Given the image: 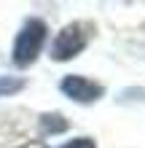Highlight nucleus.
Instances as JSON below:
<instances>
[{
  "instance_id": "obj_2",
  "label": "nucleus",
  "mask_w": 145,
  "mask_h": 148,
  "mask_svg": "<svg viewBox=\"0 0 145 148\" xmlns=\"http://www.w3.org/2000/svg\"><path fill=\"white\" fill-rule=\"evenodd\" d=\"M91 38V24L89 22H73L67 24V27L57 35L54 46H51V57L57 59V62H65V59H73L78 57L83 46L89 43Z\"/></svg>"
},
{
  "instance_id": "obj_6",
  "label": "nucleus",
  "mask_w": 145,
  "mask_h": 148,
  "mask_svg": "<svg viewBox=\"0 0 145 148\" xmlns=\"http://www.w3.org/2000/svg\"><path fill=\"white\" fill-rule=\"evenodd\" d=\"M59 148H97V145H94V140H89V137H75V140L59 145Z\"/></svg>"
},
{
  "instance_id": "obj_4",
  "label": "nucleus",
  "mask_w": 145,
  "mask_h": 148,
  "mask_svg": "<svg viewBox=\"0 0 145 148\" xmlns=\"http://www.w3.org/2000/svg\"><path fill=\"white\" fill-rule=\"evenodd\" d=\"M24 86L22 78H11V75H0V97H8V94L19 92Z\"/></svg>"
},
{
  "instance_id": "obj_3",
  "label": "nucleus",
  "mask_w": 145,
  "mask_h": 148,
  "mask_svg": "<svg viewBox=\"0 0 145 148\" xmlns=\"http://www.w3.org/2000/svg\"><path fill=\"white\" fill-rule=\"evenodd\" d=\"M59 89L75 102H94V100L102 97V92H105L97 81H89V78H83V75H65L62 84H59Z\"/></svg>"
},
{
  "instance_id": "obj_5",
  "label": "nucleus",
  "mask_w": 145,
  "mask_h": 148,
  "mask_svg": "<svg viewBox=\"0 0 145 148\" xmlns=\"http://www.w3.org/2000/svg\"><path fill=\"white\" fill-rule=\"evenodd\" d=\"M40 127L48 129V132H62V129H67V121H65V119H59V116H43Z\"/></svg>"
},
{
  "instance_id": "obj_1",
  "label": "nucleus",
  "mask_w": 145,
  "mask_h": 148,
  "mask_svg": "<svg viewBox=\"0 0 145 148\" xmlns=\"http://www.w3.org/2000/svg\"><path fill=\"white\" fill-rule=\"evenodd\" d=\"M43 40H46V22L27 19L14 43V65H19V67L32 65L38 59L40 49H43Z\"/></svg>"
}]
</instances>
